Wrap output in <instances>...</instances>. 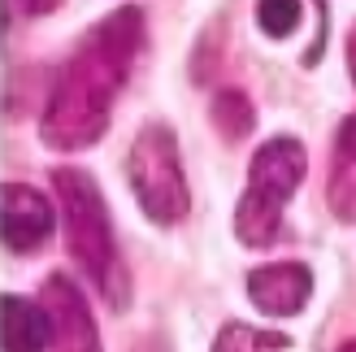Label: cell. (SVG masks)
<instances>
[{"label":"cell","instance_id":"1","mask_svg":"<svg viewBox=\"0 0 356 352\" xmlns=\"http://www.w3.org/2000/svg\"><path fill=\"white\" fill-rule=\"evenodd\" d=\"M139 44H144V9L139 5H122L87 31L74 57L61 65L40 118V139L52 152L92 148L109 131L118 92L131 79Z\"/></svg>","mask_w":356,"mask_h":352},{"label":"cell","instance_id":"2","mask_svg":"<svg viewBox=\"0 0 356 352\" xmlns=\"http://www.w3.org/2000/svg\"><path fill=\"white\" fill-rule=\"evenodd\" d=\"M52 191H57L61 214H65V248L74 257V266L104 291V301L113 309H127L131 305V278L122 270V257L113 248L109 209H104L96 179L87 170L61 166V170H52Z\"/></svg>","mask_w":356,"mask_h":352},{"label":"cell","instance_id":"3","mask_svg":"<svg viewBox=\"0 0 356 352\" xmlns=\"http://www.w3.org/2000/svg\"><path fill=\"white\" fill-rule=\"evenodd\" d=\"M309 170L305 144L291 135H274L252 152L248 187L235 209V235L243 248H274L282 235V209L300 191Z\"/></svg>","mask_w":356,"mask_h":352},{"label":"cell","instance_id":"4","mask_svg":"<svg viewBox=\"0 0 356 352\" xmlns=\"http://www.w3.org/2000/svg\"><path fill=\"white\" fill-rule=\"evenodd\" d=\"M127 179L139 209L148 214L156 226H174L183 222L191 191H187V174H183V157H178V139L161 122H148L135 135L131 157H127Z\"/></svg>","mask_w":356,"mask_h":352},{"label":"cell","instance_id":"5","mask_svg":"<svg viewBox=\"0 0 356 352\" xmlns=\"http://www.w3.org/2000/svg\"><path fill=\"white\" fill-rule=\"evenodd\" d=\"M40 305L48 313V326H52L48 352H100L96 322H92V313H87V296L74 287V278L48 274V283L40 291Z\"/></svg>","mask_w":356,"mask_h":352},{"label":"cell","instance_id":"6","mask_svg":"<svg viewBox=\"0 0 356 352\" xmlns=\"http://www.w3.org/2000/svg\"><path fill=\"white\" fill-rule=\"evenodd\" d=\"M313 296V274L300 261H278V266H261L248 274V301H252L265 318H296Z\"/></svg>","mask_w":356,"mask_h":352},{"label":"cell","instance_id":"7","mask_svg":"<svg viewBox=\"0 0 356 352\" xmlns=\"http://www.w3.org/2000/svg\"><path fill=\"white\" fill-rule=\"evenodd\" d=\"M0 209H5V243H9V253L44 248V239L52 235V226H57L48 200L35 187H26V183H9L5 196H0Z\"/></svg>","mask_w":356,"mask_h":352},{"label":"cell","instance_id":"8","mask_svg":"<svg viewBox=\"0 0 356 352\" xmlns=\"http://www.w3.org/2000/svg\"><path fill=\"white\" fill-rule=\"evenodd\" d=\"M0 322H5V352H48L52 326L40 301L26 296H5L0 305Z\"/></svg>","mask_w":356,"mask_h":352},{"label":"cell","instance_id":"9","mask_svg":"<svg viewBox=\"0 0 356 352\" xmlns=\"http://www.w3.org/2000/svg\"><path fill=\"white\" fill-rule=\"evenodd\" d=\"M213 127H218V135L226 139V144H239V139H248V131L257 127V109L252 100H248L243 92H235V87H226V92L213 96Z\"/></svg>","mask_w":356,"mask_h":352},{"label":"cell","instance_id":"10","mask_svg":"<svg viewBox=\"0 0 356 352\" xmlns=\"http://www.w3.org/2000/svg\"><path fill=\"white\" fill-rule=\"evenodd\" d=\"M326 200H330V214H334V218L356 226V157L334 152V170H330Z\"/></svg>","mask_w":356,"mask_h":352},{"label":"cell","instance_id":"11","mask_svg":"<svg viewBox=\"0 0 356 352\" xmlns=\"http://www.w3.org/2000/svg\"><path fill=\"white\" fill-rule=\"evenodd\" d=\"M257 22L265 35L282 40V35L300 31V22H305V0H257Z\"/></svg>","mask_w":356,"mask_h":352},{"label":"cell","instance_id":"12","mask_svg":"<svg viewBox=\"0 0 356 352\" xmlns=\"http://www.w3.org/2000/svg\"><path fill=\"white\" fill-rule=\"evenodd\" d=\"M270 348H287V339L278 335H261V330L243 326V322H226L213 339V352H270Z\"/></svg>","mask_w":356,"mask_h":352},{"label":"cell","instance_id":"13","mask_svg":"<svg viewBox=\"0 0 356 352\" xmlns=\"http://www.w3.org/2000/svg\"><path fill=\"white\" fill-rule=\"evenodd\" d=\"M334 152H343V157H356V113H352V118H343L339 135H334Z\"/></svg>","mask_w":356,"mask_h":352},{"label":"cell","instance_id":"14","mask_svg":"<svg viewBox=\"0 0 356 352\" xmlns=\"http://www.w3.org/2000/svg\"><path fill=\"white\" fill-rule=\"evenodd\" d=\"M13 5L22 9V13H52V9L61 5V0H13Z\"/></svg>","mask_w":356,"mask_h":352},{"label":"cell","instance_id":"15","mask_svg":"<svg viewBox=\"0 0 356 352\" xmlns=\"http://www.w3.org/2000/svg\"><path fill=\"white\" fill-rule=\"evenodd\" d=\"M348 70H352V83H356V26L348 35Z\"/></svg>","mask_w":356,"mask_h":352},{"label":"cell","instance_id":"16","mask_svg":"<svg viewBox=\"0 0 356 352\" xmlns=\"http://www.w3.org/2000/svg\"><path fill=\"white\" fill-rule=\"evenodd\" d=\"M339 352H356V339H348V344H343V348H339Z\"/></svg>","mask_w":356,"mask_h":352}]
</instances>
